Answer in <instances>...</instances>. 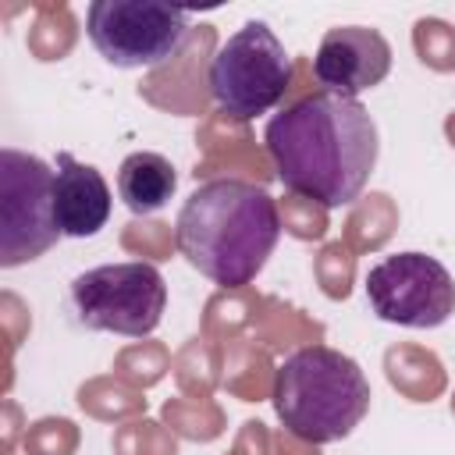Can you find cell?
I'll list each match as a JSON object with an SVG mask.
<instances>
[{
    "label": "cell",
    "instance_id": "obj_1",
    "mask_svg": "<svg viewBox=\"0 0 455 455\" xmlns=\"http://www.w3.org/2000/svg\"><path fill=\"white\" fill-rule=\"evenodd\" d=\"M263 146L281 185L323 210L355 203L380 153L370 110L323 89L277 110L263 128Z\"/></svg>",
    "mask_w": 455,
    "mask_h": 455
},
{
    "label": "cell",
    "instance_id": "obj_2",
    "mask_svg": "<svg viewBox=\"0 0 455 455\" xmlns=\"http://www.w3.org/2000/svg\"><path fill=\"white\" fill-rule=\"evenodd\" d=\"M281 238V213L267 188L242 178L203 181L178 210V252L213 284L245 288Z\"/></svg>",
    "mask_w": 455,
    "mask_h": 455
},
{
    "label": "cell",
    "instance_id": "obj_3",
    "mask_svg": "<svg viewBox=\"0 0 455 455\" xmlns=\"http://www.w3.org/2000/svg\"><path fill=\"white\" fill-rule=\"evenodd\" d=\"M274 412L306 444L348 437L370 412V380L359 363L331 345L295 348L274 373Z\"/></svg>",
    "mask_w": 455,
    "mask_h": 455
},
{
    "label": "cell",
    "instance_id": "obj_4",
    "mask_svg": "<svg viewBox=\"0 0 455 455\" xmlns=\"http://www.w3.org/2000/svg\"><path fill=\"white\" fill-rule=\"evenodd\" d=\"M210 92L235 121H252L274 110L291 85V57L267 21H245L210 60Z\"/></svg>",
    "mask_w": 455,
    "mask_h": 455
},
{
    "label": "cell",
    "instance_id": "obj_5",
    "mask_svg": "<svg viewBox=\"0 0 455 455\" xmlns=\"http://www.w3.org/2000/svg\"><path fill=\"white\" fill-rule=\"evenodd\" d=\"M68 306L85 331L146 338L164 320L167 284L153 263H103L71 281Z\"/></svg>",
    "mask_w": 455,
    "mask_h": 455
},
{
    "label": "cell",
    "instance_id": "obj_6",
    "mask_svg": "<svg viewBox=\"0 0 455 455\" xmlns=\"http://www.w3.org/2000/svg\"><path fill=\"white\" fill-rule=\"evenodd\" d=\"M85 32L114 68H160L181 50L188 11L164 0H92Z\"/></svg>",
    "mask_w": 455,
    "mask_h": 455
},
{
    "label": "cell",
    "instance_id": "obj_7",
    "mask_svg": "<svg viewBox=\"0 0 455 455\" xmlns=\"http://www.w3.org/2000/svg\"><path fill=\"white\" fill-rule=\"evenodd\" d=\"M60 238L53 217V171L43 156L0 149V267L39 259Z\"/></svg>",
    "mask_w": 455,
    "mask_h": 455
},
{
    "label": "cell",
    "instance_id": "obj_8",
    "mask_svg": "<svg viewBox=\"0 0 455 455\" xmlns=\"http://www.w3.org/2000/svg\"><path fill=\"white\" fill-rule=\"evenodd\" d=\"M370 309L398 327H441L455 313V277L427 252H391L370 267L366 281Z\"/></svg>",
    "mask_w": 455,
    "mask_h": 455
},
{
    "label": "cell",
    "instance_id": "obj_9",
    "mask_svg": "<svg viewBox=\"0 0 455 455\" xmlns=\"http://www.w3.org/2000/svg\"><path fill=\"white\" fill-rule=\"evenodd\" d=\"M387 71H391V43L366 25L327 28L313 57V75L323 85V92H338L348 100L380 85Z\"/></svg>",
    "mask_w": 455,
    "mask_h": 455
},
{
    "label": "cell",
    "instance_id": "obj_10",
    "mask_svg": "<svg viewBox=\"0 0 455 455\" xmlns=\"http://www.w3.org/2000/svg\"><path fill=\"white\" fill-rule=\"evenodd\" d=\"M53 217H57V231L68 235V238H89L100 228H107V217H110L107 178L92 164L75 160L68 149L57 153Z\"/></svg>",
    "mask_w": 455,
    "mask_h": 455
},
{
    "label": "cell",
    "instance_id": "obj_11",
    "mask_svg": "<svg viewBox=\"0 0 455 455\" xmlns=\"http://www.w3.org/2000/svg\"><path fill=\"white\" fill-rule=\"evenodd\" d=\"M174 188H178V174L164 153L139 149V153H128L121 160L117 192L135 217H146V213H156L160 206H167Z\"/></svg>",
    "mask_w": 455,
    "mask_h": 455
}]
</instances>
